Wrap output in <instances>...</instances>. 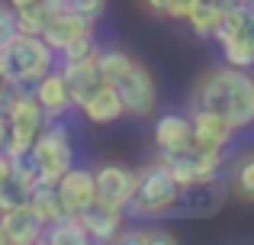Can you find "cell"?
Wrapping results in <instances>:
<instances>
[{"label": "cell", "instance_id": "obj_1", "mask_svg": "<svg viewBox=\"0 0 254 245\" xmlns=\"http://www.w3.org/2000/svg\"><path fill=\"white\" fill-rule=\"evenodd\" d=\"M196 110H209L232 123V129H245L254 120V84L242 68L212 71L196 90Z\"/></svg>", "mask_w": 254, "mask_h": 245}, {"label": "cell", "instance_id": "obj_2", "mask_svg": "<svg viewBox=\"0 0 254 245\" xmlns=\"http://www.w3.org/2000/svg\"><path fill=\"white\" fill-rule=\"evenodd\" d=\"M52 62H55V55L42 42V36H23L19 32L0 52V78H3L6 90H29L52 68Z\"/></svg>", "mask_w": 254, "mask_h": 245}, {"label": "cell", "instance_id": "obj_3", "mask_svg": "<svg viewBox=\"0 0 254 245\" xmlns=\"http://www.w3.org/2000/svg\"><path fill=\"white\" fill-rule=\"evenodd\" d=\"M177 187L180 184L171 177V171L161 162H151L148 168L135 171V194L123 207V213L132 220H164L174 207Z\"/></svg>", "mask_w": 254, "mask_h": 245}, {"label": "cell", "instance_id": "obj_4", "mask_svg": "<svg viewBox=\"0 0 254 245\" xmlns=\"http://www.w3.org/2000/svg\"><path fill=\"white\" fill-rule=\"evenodd\" d=\"M29 149L39 162V174L32 184H55L71 168V136L64 126H49V129L42 126Z\"/></svg>", "mask_w": 254, "mask_h": 245}, {"label": "cell", "instance_id": "obj_5", "mask_svg": "<svg viewBox=\"0 0 254 245\" xmlns=\"http://www.w3.org/2000/svg\"><path fill=\"white\" fill-rule=\"evenodd\" d=\"M225 200V181L222 177H206V181H193V184H180L174 207L168 210V216H180V220H199V216H212Z\"/></svg>", "mask_w": 254, "mask_h": 245}, {"label": "cell", "instance_id": "obj_6", "mask_svg": "<svg viewBox=\"0 0 254 245\" xmlns=\"http://www.w3.org/2000/svg\"><path fill=\"white\" fill-rule=\"evenodd\" d=\"M113 87H116L126 113L138 116V120H142V116H151V110H155V103H158V94H155V81H151L145 65L132 62L129 68L113 81Z\"/></svg>", "mask_w": 254, "mask_h": 245}, {"label": "cell", "instance_id": "obj_7", "mask_svg": "<svg viewBox=\"0 0 254 245\" xmlns=\"http://www.w3.org/2000/svg\"><path fill=\"white\" fill-rule=\"evenodd\" d=\"M81 220L84 233L90 242H116V236L123 233L126 226V213L123 207H113V203H103V200H90L81 213H74Z\"/></svg>", "mask_w": 254, "mask_h": 245}, {"label": "cell", "instance_id": "obj_8", "mask_svg": "<svg viewBox=\"0 0 254 245\" xmlns=\"http://www.w3.org/2000/svg\"><path fill=\"white\" fill-rule=\"evenodd\" d=\"M0 226H3V233H6V242L29 245V242L45 239V226H49V223H45V216L39 213L29 200H26L13 210H3V213H0Z\"/></svg>", "mask_w": 254, "mask_h": 245}, {"label": "cell", "instance_id": "obj_9", "mask_svg": "<svg viewBox=\"0 0 254 245\" xmlns=\"http://www.w3.org/2000/svg\"><path fill=\"white\" fill-rule=\"evenodd\" d=\"M93 187H97V200L126 207L135 194V171L123 164H103L100 171H93Z\"/></svg>", "mask_w": 254, "mask_h": 245}, {"label": "cell", "instance_id": "obj_10", "mask_svg": "<svg viewBox=\"0 0 254 245\" xmlns=\"http://www.w3.org/2000/svg\"><path fill=\"white\" fill-rule=\"evenodd\" d=\"M58 200H62L64 213H81L90 200H97V187H93V171L87 168H68L55 181Z\"/></svg>", "mask_w": 254, "mask_h": 245}, {"label": "cell", "instance_id": "obj_11", "mask_svg": "<svg viewBox=\"0 0 254 245\" xmlns=\"http://www.w3.org/2000/svg\"><path fill=\"white\" fill-rule=\"evenodd\" d=\"M190 132H193V145H196V149H219V152L235 136L232 123L219 113H209V110H193Z\"/></svg>", "mask_w": 254, "mask_h": 245}, {"label": "cell", "instance_id": "obj_12", "mask_svg": "<svg viewBox=\"0 0 254 245\" xmlns=\"http://www.w3.org/2000/svg\"><path fill=\"white\" fill-rule=\"evenodd\" d=\"M62 78H64V84H68L71 107H84L87 97L106 84L103 78H100L97 65H93V55H90V58H81V62H64Z\"/></svg>", "mask_w": 254, "mask_h": 245}, {"label": "cell", "instance_id": "obj_13", "mask_svg": "<svg viewBox=\"0 0 254 245\" xmlns=\"http://www.w3.org/2000/svg\"><path fill=\"white\" fill-rule=\"evenodd\" d=\"M155 145L161 155H177V152L193 149V132H190V116L180 113H164L155 123Z\"/></svg>", "mask_w": 254, "mask_h": 245}, {"label": "cell", "instance_id": "obj_14", "mask_svg": "<svg viewBox=\"0 0 254 245\" xmlns=\"http://www.w3.org/2000/svg\"><path fill=\"white\" fill-rule=\"evenodd\" d=\"M29 90H32V97H36V103L42 107L45 120H52V116L64 113V110L71 107V94H68V84H64L62 71H52L49 68Z\"/></svg>", "mask_w": 254, "mask_h": 245}, {"label": "cell", "instance_id": "obj_15", "mask_svg": "<svg viewBox=\"0 0 254 245\" xmlns=\"http://www.w3.org/2000/svg\"><path fill=\"white\" fill-rule=\"evenodd\" d=\"M90 29V23L87 19H81L77 13H71V10H55V13H49V19H45V26H42V42L49 45L52 52H62L64 45L71 42V39H77L81 32Z\"/></svg>", "mask_w": 254, "mask_h": 245}, {"label": "cell", "instance_id": "obj_16", "mask_svg": "<svg viewBox=\"0 0 254 245\" xmlns=\"http://www.w3.org/2000/svg\"><path fill=\"white\" fill-rule=\"evenodd\" d=\"M81 110H84L87 120L97 123V126L116 123V120H123V113H126V110H123V100H119V94H116V87H113V84H103L100 90H93Z\"/></svg>", "mask_w": 254, "mask_h": 245}, {"label": "cell", "instance_id": "obj_17", "mask_svg": "<svg viewBox=\"0 0 254 245\" xmlns=\"http://www.w3.org/2000/svg\"><path fill=\"white\" fill-rule=\"evenodd\" d=\"M225 6L232 3H219V0H196V3L190 6V13H187V23H190V29L196 32L199 39L212 36V29H216L219 16L225 13Z\"/></svg>", "mask_w": 254, "mask_h": 245}, {"label": "cell", "instance_id": "obj_18", "mask_svg": "<svg viewBox=\"0 0 254 245\" xmlns=\"http://www.w3.org/2000/svg\"><path fill=\"white\" fill-rule=\"evenodd\" d=\"M45 236H49L52 245H84V242H90L87 233H84V226H81V220H77L74 213H64V216H58V220H52L49 226H45Z\"/></svg>", "mask_w": 254, "mask_h": 245}, {"label": "cell", "instance_id": "obj_19", "mask_svg": "<svg viewBox=\"0 0 254 245\" xmlns=\"http://www.w3.org/2000/svg\"><path fill=\"white\" fill-rule=\"evenodd\" d=\"M29 203L45 216V223L64 216V207H62V200H58L55 184H29Z\"/></svg>", "mask_w": 254, "mask_h": 245}, {"label": "cell", "instance_id": "obj_20", "mask_svg": "<svg viewBox=\"0 0 254 245\" xmlns=\"http://www.w3.org/2000/svg\"><path fill=\"white\" fill-rule=\"evenodd\" d=\"M222 52H225V62H229L232 68L248 71L251 65H254V36H251V32H242V36L225 39Z\"/></svg>", "mask_w": 254, "mask_h": 245}, {"label": "cell", "instance_id": "obj_21", "mask_svg": "<svg viewBox=\"0 0 254 245\" xmlns=\"http://www.w3.org/2000/svg\"><path fill=\"white\" fill-rule=\"evenodd\" d=\"M93 65H97L100 78H103L106 84H113V81H116V78L132 65V58L126 55L123 49H103V52L97 49V52H93Z\"/></svg>", "mask_w": 254, "mask_h": 245}, {"label": "cell", "instance_id": "obj_22", "mask_svg": "<svg viewBox=\"0 0 254 245\" xmlns=\"http://www.w3.org/2000/svg\"><path fill=\"white\" fill-rule=\"evenodd\" d=\"M49 13L52 10L42 3V0L13 10V16H16V32H23V36H39V32H42V26H45V19H49Z\"/></svg>", "mask_w": 254, "mask_h": 245}, {"label": "cell", "instance_id": "obj_23", "mask_svg": "<svg viewBox=\"0 0 254 245\" xmlns=\"http://www.w3.org/2000/svg\"><path fill=\"white\" fill-rule=\"evenodd\" d=\"M116 242H123V245H171L174 236L158 226H142V229H132V233H119Z\"/></svg>", "mask_w": 254, "mask_h": 245}, {"label": "cell", "instance_id": "obj_24", "mask_svg": "<svg viewBox=\"0 0 254 245\" xmlns=\"http://www.w3.org/2000/svg\"><path fill=\"white\" fill-rule=\"evenodd\" d=\"M6 164H10V174L19 177L26 187H29V184L36 181V174H39V162H36V155H32V149H23V152L6 155Z\"/></svg>", "mask_w": 254, "mask_h": 245}, {"label": "cell", "instance_id": "obj_25", "mask_svg": "<svg viewBox=\"0 0 254 245\" xmlns=\"http://www.w3.org/2000/svg\"><path fill=\"white\" fill-rule=\"evenodd\" d=\"M26 200H29V187H26L19 177H13V174L0 177V213L19 207V203H26Z\"/></svg>", "mask_w": 254, "mask_h": 245}, {"label": "cell", "instance_id": "obj_26", "mask_svg": "<svg viewBox=\"0 0 254 245\" xmlns=\"http://www.w3.org/2000/svg\"><path fill=\"white\" fill-rule=\"evenodd\" d=\"M232 187H235V194L242 197V200H251L254 197V158L245 155L242 162L235 164V171H232Z\"/></svg>", "mask_w": 254, "mask_h": 245}, {"label": "cell", "instance_id": "obj_27", "mask_svg": "<svg viewBox=\"0 0 254 245\" xmlns=\"http://www.w3.org/2000/svg\"><path fill=\"white\" fill-rule=\"evenodd\" d=\"M93 52H97V42H93V32L87 29V32H81L77 39H71V42L64 45L62 55H64V62H81V58H90Z\"/></svg>", "mask_w": 254, "mask_h": 245}, {"label": "cell", "instance_id": "obj_28", "mask_svg": "<svg viewBox=\"0 0 254 245\" xmlns=\"http://www.w3.org/2000/svg\"><path fill=\"white\" fill-rule=\"evenodd\" d=\"M62 10H71V13H77L81 19H87V23H93V19L103 16L106 0H64Z\"/></svg>", "mask_w": 254, "mask_h": 245}, {"label": "cell", "instance_id": "obj_29", "mask_svg": "<svg viewBox=\"0 0 254 245\" xmlns=\"http://www.w3.org/2000/svg\"><path fill=\"white\" fill-rule=\"evenodd\" d=\"M16 36H19L16 32V16H13V10L6 3H0V52H3Z\"/></svg>", "mask_w": 254, "mask_h": 245}, {"label": "cell", "instance_id": "obj_30", "mask_svg": "<svg viewBox=\"0 0 254 245\" xmlns=\"http://www.w3.org/2000/svg\"><path fill=\"white\" fill-rule=\"evenodd\" d=\"M196 3V0H168V16L171 19H187V13H190V6Z\"/></svg>", "mask_w": 254, "mask_h": 245}, {"label": "cell", "instance_id": "obj_31", "mask_svg": "<svg viewBox=\"0 0 254 245\" xmlns=\"http://www.w3.org/2000/svg\"><path fill=\"white\" fill-rule=\"evenodd\" d=\"M6 136H10V123H6V113H3V107H0V149H3Z\"/></svg>", "mask_w": 254, "mask_h": 245}, {"label": "cell", "instance_id": "obj_32", "mask_svg": "<svg viewBox=\"0 0 254 245\" xmlns=\"http://www.w3.org/2000/svg\"><path fill=\"white\" fill-rule=\"evenodd\" d=\"M145 6H148L151 13H164L168 10V0H145Z\"/></svg>", "mask_w": 254, "mask_h": 245}, {"label": "cell", "instance_id": "obj_33", "mask_svg": "<svg viewBox=\"0 0 254 245\" xmlns=\"http://www.w3.org/2000/svg\"><path fill=\"white\" fill-rule=\"evenodd\" d=\"M10 10H19V6H26V3H36V0H3Z\"/></svg>", "mask_w": 254, "mask_h": 245}, {"label": "cell", "instance_id": "obj_34", "mask_svg": "<svg viewBox=\"0 0 254 245\" xmlns=\"http://www.w3.org/2000/svg\"><path fill=\"white\" fill-rule=\"evenodd\" d=\"M6 174H10V164H6V155L0 152V177H6Z\"/></svg>", "mask_w": 254, "mask_h": 245}, {"label": "cell", "instance_id": "obj_35", "mask_svg": "<svg viewBox=\"0 0 254 245\" xmlns=\"http://www.w3.org/2000/svg\"><path fill=\"white\" fill-rule=\"evenodd\" d=\"M6 242V233H3V226H0V245H3Z\"/></svg>", "mask_w": 254, "mask_h": 245}, {"label": "cell", "instance_id": "obj_36", "mask_svg": "<svg viewBox=\"0 0 254 245\" xmlns=\"http://www.w3.org/2000/svg\"><path fill=\"white\" fill-rule=\"evenodd\" d=\"M219 3H235V0H219Z\"/></svg>", "mask_w": 254, "mask_h": 245}, {"label": "cell", "instance_id": "obj_37", "mask_svg": "<svg viewBox=\"0 0 254 245\" xmlns=\"http://www.w3.org/2000/svg\"><path fill=\"white\" fill-rule=\"evenodd\" d=\"M235 3H251V0H235Z\"/></svg>", "mask_w": 254, "mask_h": 245}]
</instances>
